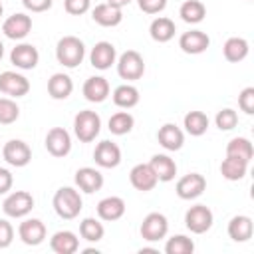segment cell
<instances>
[{
  "label": "cell",
  "mask_w": 254,
  "mask_h": 254,
  "mask_svg": "<svg viewBox=\"0 0 254 254\" xmlns=\"http://www.w3.org/2000/svg\"><path fill=\"white\" fill-rule=\"evenodd\" d=\"M73 89L71 79L65 73H54L48 81V91L54 99H65Z\"/></svg>",
  "instance_id": "cell-26"
},
{
  "label": "cell",
  "mask_w": 254,
  "mask_h": 254,
  "mask_svg": "<svg viewBox=\"0 0 254 254\" xmlns=\"http://www.w3.org/2000/svg\"><path fill=\"white\" fill-rule=\"evenodd\" d=\"M107 93H109V83H107L105 77L93 75V77H89V79L83 83V95H85L87 101L99 103V101H103V99L107 97Z\"/></svg>",
  "instance_id": "cell-20"
},
{
  "label": "cell",
  "mask_w": 254,
  "mask_h": 254,
  "mask_svg": "<svg viewBox=\"0 0 254 254\" xmlns=\"http://www.w3.org/2000/svg\"><path fill=\"white\" fill-rule=\"evenodd\" d=\"M236 123H238L236 111H232V109H222V111L216 113V127H218V129L230 131V129L236 127Z\"/></svg>",
  "instance_id": "cell-39"
},
{
  "label": "cell",
  "mask_w": 254,
  "mask_h": 254,
  "mask_svg": "<svg viewBox=\"0 0 254 254\" xmlns=\"http://www.w3.org/2000/svg\"><path fill=\"white\" fill-rule=\"evenodd\" d=\"M4 212L8 216H14V218H20L24 214H28L34 206V198L30 192H24V190H16L12 192L6 200H4Z\"/></svg>",
  "instance_id": "cell-6"
},
{
  "label": "cell",
  "mask_w": 254,
  "mask_h": 254,
  "mask_svg": "<svg viewBox=\"0 0 254 254\" xmlns=\"http://www.w3.org/2000/svg\"><path fill=\"white\" fill-rule=\"evenodd\" d=\"M123 212H125V202L119 196H107L97 204V214L103 220H117L123 216Z\"/></svg>",
  "instance_id": "cell-21"
},
{
  "label": "cell",
  "mask_w": 254,
  "mask_h": 254,
  "mask_svg": "<svg viewBox=\"0 0 254 254\" xmlns=\"http://www.w3.org/2000/svg\"><path fill=\"white\" fill-rule=\"evenodd\" d=\"M149 32L155 42H169L175 36V24L169 18H157V20H153Z\"/></svg>",
  "instance_id": "cell-31"
},
{
  "label": "cell",
  "mask_w": 254,
  "mask_h": 254,
  "mask_svg": "<svg viewBox=\"0 0 254 254\" xmlns=\"http://www.w3.org/2000/svg\"><path fill=\"white\" fill-rule=\"evenodd\" d=\"M238 105H240V109H242L244 113H248V115L254 113V87L242 89V93H240V97H238Z\"/></svg>",
  "instance_id": "cell-40"
},
{
  "label": "cell",
  "mask_w": 254,
  "mask_h": 254,
  "mask_svg": "<svg viewBox=\"0 0 254 254\" xmlns=\"http://www.w3.org/2000/svg\"><path fill=\"white\" fill-rule=\"evenodd\" d=\"M54 208L56 212L69 220V218H75L81 210V196L77 190H73L71 187H64L60 189L56 194H54Z\"/></svg>",
  "instance_id": "cell-1"
},
{
  "label": "cell",
  "mask_w": 254,
  "mask_h": 254,
  "mask_svg": "<svg viewBox=\"0 0 254 254\" xmlns=\"http://www.w3.org/2000/svg\"><path fill=\"white\" fill-rule=\"evenodd\" d=\"M83 54H85L83 44L75 36H65L58 42L56 56H58V62L65 67H75L77 64H81Z\"/></svg>",
  "instance_id": "cell-2"
},
{
  "label": "cell",
  "mask_w": 254,
  "mask_h": 254,
  "mask_svg": "<svg viewBox=\"0 0 254 254\" xmlns=\"http://www.w3.org/2000/svg\"><path fill=\"white\" fill-rule=\"evenodd\" d=\"M99 127H101V119L95 111H79L73 119V129H75V135L79 141L83 143H89L97 137L99 133Z\"/></svg>",
  "instance_id": "cell-3"
},
{
  "label": "cell",
  "mask_w": 254,
  "mask_h": 254,
  "mask_svg": "<svg viewBox=\"0 0 254 254\" xmlns=\"http://www.w3.org/2000/svg\"><path fill=\"white\" fill-rule=\"evenodd\" d=\"M38 50L34 48V46H30V44H20V46H16L14 50H12V54H10V60H12V64L16 65V67H22V69H32V67H36V64H38Z\"/></svg>",
  "instance_id": "cell-17"
},
{
  "label": "cell",
  "mask_w": 254,
  "mask_h": 254,
  "mask_svg": "<svg viewBox=\"0 0 254 254\" xmlns=\"http://www.w3.org/2000/svg\"><path fill=\"white\" fill-rule=\"evenodd\" d=\"M12 236H14V230H12L10 222L8 220H0V248L10 246Z\"/></svg>",
  "instance_id": "cell-43"
},
{
  "label": "cell",
  "mask_w": 254,
  "mask_h": 254,
  "mask_svg": "<svg viewBox=\"0 0 254 254\" xmlns=\"http://www.w3.org/2000/svg\"><path fill=\"white\" fill-rule=\"evenodd\" d=\"M208 44H210L208 36H206L204 32H200V30L185 32V34L181 36V40H179V46H181L183 52H187V54H200V52H204V50L208 48Z\"/></svg>",
  "instance_id": "cell-16"
},
{
  "label": "cell",
  "mask_w": 254,
  "mask_h": 254,
  "mask_svg": "<svg viewBox=\"0 0 254 254\" xmlns=\"http://www.w3.org/2000/svg\"><path fill=\"white\" fill-rule=\"evenodd\" d=\"M20 109L12 99H0V123L2 125H10L18 119Z\"/></svg>",
  "instance_id": "cell-38"
},
{
  "label": "cell",
  "mask_w": 254,
  "mask_h": 254,
  "mask_svg": "<svg viewBox=\"0 0 254 254\" xmlns=\"http://www.w3.org/2000/svg\"><path fill=\"white\" fill-rule=\"evenodd\" d=\"M30 28H32V20L26 14H14L2 24V32L12 40H22L24 36H28Z\"/></svg>",
  "instance_id": "cell-15"
},
{
  "label": "cell",
  "mask_w": 254,
  "mask_h": 254,
  "mask_svg": "<svg viewBox=\"0 0 254 254\" xmlns=\"http://www.w3.org/2000/svg\"><path fill=\"white\" fill-rule=\"evenodd\" d=\"M226 155L228 157H236V159H242V161H250L252 155H254V149H252V143L244 137H236L232 139L228 145H226Z\"/></svg>",
  "instance_id": "cell-30"
},
{
  "label": "cell",
  "mask_w": 254,
  "mask_h": 254,
  "mask_svg": "<svg viewBox=\"0 0 254 254\" xmlns=\"http://www.w3.org/2000/svg\"><path fill=\"white\" fill-rule=\"evenodd\" d=\"M131 127H133V117L125 111H119L109 119V131L115 135H125L131 131Z\"/></svg>",
  "instance_id": "cell-35"
},
{
  "label": "cell",
  "mask_w": 254,
  "mask_h": 254,
  "mask_svg": "<svg viewBox=\"0 0 254 254\" xmlns=\"http://www.w3.org/2000/svg\"><path fill=\"white\" fill-rule=\"evenodd\" d=\"M0 91L12 97H22L30 91V81L16 71H4L0 73Z\"/></svg>",
  "instance_id": "cell-8"
},
{
  "label": "cell",
  "mask_w": 254,
  "mask_h": 254,
  "mask_svg": "<svg viewBox=\"0 0 254 254\" xmlns=\"http://www.w3.org/2000/svg\"><path fill=\"white\" fill-rule=\"evenodd\" d=\"M206 187V181L202 175L198 173H190V175H185L179 183H177V194L185 200H190V198H196L202 194Z\"/></svg>",
  "instance_id": "cell-11"
},
{
  "label": "cell",
  "mask_w": 254,
  "mask_h": 254,
  "mask_svg": "<svg viewBox=\"0 0 254 254\" xmlns=\"http://www.w3.org/2000/svg\"><path fill=\"white\" fill-rule=\"evenodd\" d=\"M12 187V175L8 169H0V194H4L6 190H10Z\"/></svg>",
  "instance_id": "cell-45"
},
{
  "label": "cell",
  "mask_w": 254,
  "mask_h": 254,
  "mask_svg": "<svg viewBox=\"0 0 254 254\" xmlns=\"http://www.w3.org/2000/svg\"><path fill=\"white\" fill-rule=\"evenodd\" d=\"M113 101H115V105L125 107V109L127 107H133L139 101V91L133 85H119L113 91Z\"/></svg>",
  "instance_id": "cell-32"
},
{
  "label": "cell",
  "mask_w": 254,
  "mask_h": 254,
  "mask_svg": "<svg viewBox=\"0 0 254 254\" xmlns=\"http://www.w3.org/2000/svg\"><path fill=\"white\" fill-rule=\"evenodd\" d=\"M18 234H20V238H22L24 244L36 246V244H40V242L46 238V226L42 224V220L30 218V220H24V222L20 224Z\"/></svg>",
  "instance_id": "cell-14"
},
{
  "label": "cell",
  "mask_w": 254,
  "mask_h": 254,
  "mask_svg": "<svg viewBox=\"0 0 254 254\" xmlns=\"http://www.w3.org/2000/svg\"><path fill=\"white\" fill-rule=\"evenodd\" d=\"M95 163L99 167H105V169H111V167H117L119 161H121V151L115 143L111 141H101L97 147H95Z\"/></svg>",
  "instance_id": "cell-13"
},
{
  "label": "cell",
  "mask_w": 254,
  "mask_h": 254,
  "mask_svg": "<svg viewBox=\"0 0 254 254\" xmlns=\"http://www.w3.org/2000/svg\"><path fill=\"white\" fill-rule=\"evenodd\" d=\"M2 54H4V46H2V42H0V60H2Z\"/></svg>",
  "instance_id": "cell-47"
},
{
  "label": "cell",
  "mask_w": 254,
  "mask_h": 254,
  "mask_svg": "<svg viewBox=\"0 0 254 254\" xmlns=\"http://www.w3.org/2000/svg\"><path fill=\"white\" fill-rule=\"evenodd\" d=\"M246 167H248L246 161L236 159V157H226L222 161V165H220V173L228 181H240L246 175Z\"/></svg>",
  "instance_id": "cell-28"
},
{
  "label": "cell",
  "mask_w": 254,
  "mask_h": 254,
  "mask_svg": "<svg viewBox=\"0 0 254 254\" xmlns=\"http://www.w3.org/2000/svg\"><path fill=\"white\" fill-rule=\"evenodd\" d=\"M50 246H52V250L58 252V254H73V252L77 250L79 242H77V238H75L73 232H69V230H60V232H56V234L52 236Z\"/></svg>",
  "instance_id": "cell-22"
},
{
  "label": "cell",
  "mask_w": 254,
  "mask_h": 254,
  "mask_svg": "<svg viewBox=\"0 0 254 254\" xmlns=\"http://www.w3.org/2000/svg\"><path fill=\"white\" fill-rule=\"evenodd\" d=\"M167 0H139V8L147 14H157L165 8Z\"/></svg>",
  "instance_id": "cell-41"
},
{
  "label": "cell",
  "mask_w": 254,
  "mask_h": 254,
  "mask_svg": "<svg viewBox=\"0 0 254 254\" xmlns=\"http://www.w3.org/2000/svg\"><path fill=\"white\" fill-rule=\"evenodd\" d=\"M87 8H89V0H65V10L69 14L79 16V14L87 12Z\"/></svg>",
  "instance_id": "cell-42"
},
{
  "label": "cell",
  "mask_w": 254,
  "mask_h": 254,
  "mask_svg": "<svg viewBox=\"0 0 254 254\" xmlns=\"http://www.w3.org/2000/svg\"><path fill=\"white\" fill-rule=\"evenodd\" d=\"M6 163H10L12 167H24L30 163L32 159V151L30 147L24 143V141H18V139H12L4 145V151H2Z\"/></svg>",
  "instance_id": "cell-10"
},
{
  "label": "cell",
  "mask_w": 254,
  "mask_h": 254,
  "mask_svg": "<svg viewBox=\"0 0 254 254\" xmlns=\"http://www.w3.org/2000/svg\"><path fill=\"white\" fill-rule=\"evenodd\" d=\"M165 250H167V254H190V252L194 250V244H192V240H190V238H187V236L179 234V236L169 238V242H167Z\"/></svg>",
  "instance_id": "cell-36"
},
{
  "label": "cell",
  "mask_w": 254,
  "mask_h": 254,
  "mask_svg": "<svg viewBox=\"0 0 254 254\" xmlns=\"http://www.w3.org/2000/svg\"><path fill=\"white\" fill-rule=\"evenodd\" d=\"M115 62V48L109 42H99L91 50V65L97 69H107Z\"/></svg>",
  "instance_id": "cell-19"
},
{
  "label": "cell",
  "mask_w": 254,
  "mask_h": 254,
  "mask_svg": "<svg viewBox=\"0 0 254 254\" xmlns=\"http://www.w3.org/2000/svg\"><path fill=\"white\" fill-rule=\"evenodd\" d=\"M0 16H2V4H0Z\"/></svg>",
  "instance_id": "cell-48"
},
{
  "label": "cell",
  "mask_w": 254,
  "mask_h": 254,
  "mask_svg": "<svg viewBox=\"0 0 254 254\" xmlns=\"http://www.w3.org/2000/svg\"><path fill=\"white\" fill-rule=\"evenodd\" d=\"M22 4L32 12H44L52 6V0H22Z\"/></svg>",
  "instance_id": "cell-44"
},
{
  "label": "cell",
  "mask_w": 254,
  "mask_h": 254,
  "mask_svg": "<svg viewBox=\"0 0 254 254\" xmlns=\"http://www.w3.org/2000/svg\"><path fill=\"white\" fill-rule=\"evenodd\" d=\"M185 127L190 135H202L208 127V117L202 113V111H189L185 115Z\"/></svg>",
  "instance_id": "cell-33"
},
{
  "label": "cell",
  "mask_w": 254,
  "mask_h": 254,
  "mask_svg": "<svg viewBox=\"0 0 254 254\" xmlns=\"http://www.w3.org/2000/svg\"><path fill=\"white\" fill-rule=\"evenodd\" d=\"M204 14H206V10H204L202 2H198V0H189V2H185L181 6V18L185 22H189V24L200 22L204 18Z\"/></svg>",
  "instance_id": "cell-34"
},
{
  "label": "cell",
  "mask_w": 254,
  "mask_h": 254,
  "mask_svg": "<svg viewBox=\"0 0 254 254\" xmlns=\"http://www.w3.org/2000/svg\"><path fill=\"white\" fill-rule=\"evenodd\" d=\"M131 0H107V4H111V6H115V8H123L125 4H129Z\"/></svg>",
  "instance_id": "cell-46"
},
{
  "label": "cell",
  "mask_w": 254,
  "mask_h": 254,
  "mask_svg": "<svg viewBox=\"0 0 254 254\" xmlns=\"http://www.w3.org/2000/svg\"><path fill=\"white\" fill-rule=\"evenodd\" d=\"M117 71H119V75H121L123 79H139V77L143 75V71H145L143 58H141L137 52H133V50L125 52V54L119 58Z\"/></svg>",
  "instance_id": "cell-5"
},
{
  "label": "cell",
  "mask_w": 254,
  "mask_h": 254,
  "mask_svg": "<svg viewBox=\"0 0 254 254\" xmlns=\"http://www.w3.org/2000/svg\"><path fill=\"white\" fill-rule=\"evenodd\" d=\"M228 234L236 242H244L252 236V220L248 216H234L228 222Z\"/></svg>",
  "instance_id": "cell-27"
},
{
  "label": "cell",
  "mask_w": 254,
  "mask_h": 254,
  "mask_svg": "<svg viewBox=\"0 0 254 254\" xmlns=\"http://www.w3.org/2000/svg\"><path fill=\"white\" fill-rule=\"evenodd\" d=\"M121 18H123L121 8H115L111 4H99L93 8V20L101 26H117Z\"/></svg>",
  "instance_id": "cell-25"
},
{
  "label": "cell",
  "mask_w": 254,
  "mask_h": 254,
  "mask_svg": "<svg viewBox=\"0 0 254 254\" xmlns=\"http://www.w3.org/2000/svg\"><path fill=\"white\" fill-rule=\"evenodd\" d=\"M151 169L155 171V175H157V179L159 181H171V179H175V175H177V165H175V161L171 159V157H167V155H153V159H151Z\"/></svg>",
  "instance_id": "cell-23"
},
{
  "label": "cell",
  "mask_w": 254,
  "mask_h": 254,
  "mask_svg": "<svg viewBox=\"0 0 254 254\" xmlns=\"http://www.w3.org/2000/svg\"><path fill=\"white\" fill-rule=\"evenodd\" d=\"M167 218L159 212H151L145 216L143 224H141V236L149 242H155V240H161L165 234H167Z\"/></svg>",
  "instance_id": "cell-9"
},
{
  "label": "cell",
  "mask_w": 254,
  "mask_h": 254,
  "mask_svg": "<svg viewBox=\"0 0 254 254\" xmlns=\"http://www.w3.org/2000/svg\"><path fill=\"white\" fill-rule=\"evenodd\" d=\"M159 143L167 149V151H177V149H181L183 147V133H181V129L177 127V125H173V123H167V125H163L161 129H159Z\"/></svg>",
  "instance_id": "cell-24"
},
{
  "label": "cell",
  "mask_w": 254,
  "mask_h": 254,
  "mask_svg": "<svg viewBox=\"0 0 254 254\" xmlns=\"http://www.w3.org/2000/svg\"><path fill=\"white\" fill-rule=\"evenodd\" d=\"M75 185H77L81 190H85V192H95V190L101 189L103 177H101L99 171H95V169H91V167H83V169H79V171L75 173Z\"/></svg>",
  "instance_id": "cell-18"
},
{
  "label": "cell",
  "mask_w": 254,
  "mask_h": 254,
  "mask_svg": "<svg viewBox=\"0 0 254 254\" xmlns=\"http://www.w3.org/2000/svg\"><path fill=\"white\" fill-rule=\"evenodd\" d=\"M222 50H224V58L228 62H240L248 54V42L244 38H228Z\"/></svg>",
  "instance_id": "cell-29"
},
{
  "label": "cell",
  "mask_w": 254,
  "mask_h": 254,
  "mask_svg": "<svg viewBox=\"0 0 254 254\" xmlns=\"http://www.w3.org/2000/svg\"><path fill=\"white\" fill-rule=\"evenodd\" d=\"M129 181L137 190L145 192V190H151L159 179H157L155 171L151 169V165H135L129 173Z\"/></svg>",
  "instance_id": "cell-12"
},
{
  "label": "cell",
  "mask_w": 254,
  "mask_h": 254,
  "mask_svg": "<svg viewBox=\"0 0 254 254\" xmlns=\"http://www.w3.org/2000/svg\"><path fill=\"white\" fill-rule=\"evenodd\" d=\"M46 149L54 155V157H65L71 149V139L69 133L64 127H54L48 131L46 135Z\"/></svg>",
  "instance_id": "cell-7"
},
{
  "label": "cell",
  "mask_w": 254,
  "mask_h": 254,
  "mask_svg": "<svg viewBox=\"0 0 254 254\" xmlns=\"http://www.w3.org/2000/svg\"><path fill=\"white\" fill-rule=\"evenodd\" d=\"M185 222H187V228L194 234H202L206 232L210 226H212V212L204 206V204H196V206H190L185 214Z\"/></svg>",
  "instance_id": "cell-4"
},
{
  "label": "cell",
  "mask_w": 254,
  "mask_h": 254,
  "mask_svg": "<svg viewBox=\"0 0 254 254\" xmlns=\"http://www.w3.org/2000/svg\"><path fill=\"white\" fill-rule=\"evenodd\" d=\"M79 232L85 240L89 242H97L103 238V226L101 222H97L95 218H85L81 224H79Z\"/></svg>",
  "instance_id": "cell-37"
}]
</instances>
